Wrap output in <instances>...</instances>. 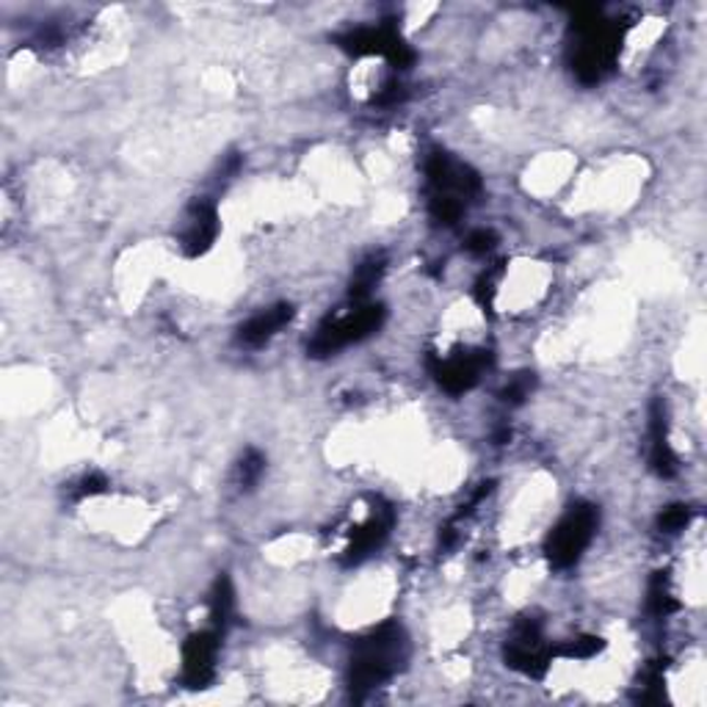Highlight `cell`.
Listing matches in <instances>:
<instances>
[{
    "label": "cell",
    "mask_w": 707,
    "mask_h": 707,
    "mask_svg": "<svg viewBox=\"0 0 707 707\" xmlns=\"http://www.w3.org/2000/svg\"><path fill=\"white\" fill-rule=\"evenodd\" d=\"M407 658V635L396 622L382 624L365 635L351 655V694L360 699L368 691L390 680Z\"/></svg>",
    "instance_id": "cell-1"
},
{
    "label": "cell",
    "mask_w": 707,
    "mask_h": 707,
    "mask_svg": "<svg viewBox=\"0 0 707 707\" xmlns=\"http://www.w3.org/2000/svg\"><path fill=\"white\" fill-rule=\"evenodd\" d=\"M575 55H572V70L583 84H597L611 73L619 55V30L597 12H586L575 20Z\"/></svg>",
    "instance_id": "cell-2"
},
{
    "label": "cell",
    "mask_w": 707,
    "mask_h": 707,
    "mask_svg": "<svg viewBox=\"0 0 707 707\" xmlns=\"http://www.w3.org/2000/svg\"><path fill=\"white\" fill-rule=\"evenodd\" d=\"M384 315L387 312H384L382 305H360L351 312L326 318L324 324L318 326L307 351L312 357H330V354L340 351V348L351 346V343L365 340V337H371L384 324Z\"/></svg>",
    "instance_id": "cell-3"
},
{
    "label": "cell",
    "mask_w": 707,
    "mask_h": 707,
    "mask_svg": "<svg viewBox=\"0 0 707 707\" xmlns=\"http://www.w3.org/2000/svg\"><path fill=\"white\" fill-rule=\"evenodd\" d=\"M597 525L599 511L594 509V506H572V509L561 517V522L553 528L550 536H547L545 553L553 567H558V570L572 567V563L583 556V550L592 545L594 534H597Z\"/></svg>",
    "instance_id": "cell-4"
},
{
    "label": "cell",
    "mask_w": 707,
    "mask_h": 707,
    "mask_svg": "<svg viewBox=\"0 0 707 707\" xmlns=\"http://www.w3.org/2000/svg\"><path fill=\"white\" fill-rule=\"evenodd\" d=\"M337 45L351 55H382V59H387L398 70H407L414 61V53L393 25L354 28L348 34H343V37H337Z\"/></svg>",
    "instance_id": "cell-5"
},
{
    "label": "cell",
    "mask_w": 707,
    "mask_h": 707,
    "mask_svg": "<svg viewBox=\"0 0 707 707\" xmlns=\"http://www.w3.org/2000/svg\"><path fill=\"white\" fill-rule=\"evenodd\" d=\"M550 658L553 649H547L539 624L534 619H522L506 644V660L511 669L522 671L528 678H542L550 666Z\"/></svg>",
    "instance_id": "cell-6"
},
{
    "label": "cell",
    "mask_w": 707,
    "mask_h": 707,
    "mask_svg": "<svg viewBox=\"0 0 707 707\" xmlns=\"http://www.w3.org/2000/svg\"><path fill=\"white\" fill-rule=\"evenodd\" d=\"M489 365V357L486 351H473V354H454V357H432L429 360V368H432L434 379L443 390L448 393H468L470 387H475L481 379V371Z\"/></svg>",
    "instance_id": "cell-7"
},
{
    "label": "cell",
    "mask_w": 707,
    "mask_h": 707,
    "mask_svg": "<svg viewBox=\"0 0 707 707\" xmlns=\"http://www.w3.org/2000/svg\"><path fill=\"white\" fill-rule=\"evenodd\" d=\"M219 655V633H194L183 647V683L188 689H204L216 674Z\"/></svg>",
    "instance_id": "cell-8"
},
{
    "label": "cell",
    "mask_w": 707,
    "mask_h": 707,
    "mask_svg": "<svg viewBox=\"0 0 707 707\" xmlns=\"http://www.w3.org/2000/svg\"><path fill=\"white\" fill-rule=\"evenodd\" d=\"M219 238V213L216 208L204 199H197L191 208L186 210L181 230V246L188 258H202L210 246Z\"/></svg>",
    "instance_id": "cell-9"
},
{
    "label": "cell",
    "mask_w": 707,
    "mask_h": 707,
    "mask_svg": "<svg viewBox=\"0 0 707 707\" xmlns=\"http://www.w3.org/2000/svg\"><path fill=\"white\" fill-rule=\"evenodd\" d=\"M390 528H393V511L390 509H376V511H373V514L368 517V520L362 522V525H357L351 531V542H348L343 561H346V563H360L362 558L371 556V553L376 550V547L382 545L384 539H387Z\"/></svg>",
    "instance_id": "cell-10"
},
{
    "label": "cell",
    "mask_w": 707,
    "mask_h": 707,
    "mask_svg": "<svg viewBox=\"0 0 707 707\" xmlns=\"http://www.w3.org/2000/svg\"><path fill=\"white\" fill-rule=\"evenodd\" d=\"M649 462H653V470L660 479H671L678 473V456H674L669 443L663 401H655L653 412H649Z\"/></svg>",
    "instance_id": "cell-11"
},
{
    "label": "cell",
    "mask_w": 707,
    "mask_h": 707,
    "mask_svg": "<svg viewBox=\"0 0 707 707\" xmlns=\"http://www.w3.org/2000/svg\"><path fill=\"white\" fill-rule=\"evenodd\" d=\"M290 318H294V307L290 305L269 307V310L258 312V315H252L244 326H240L238 332L240 343H246V346H263V343L271 340L282 326L290 324Z\"/></svg>",
    "instance_id": "cell-12"
},
{
    "label": "cell",
    "mask_w": 707,
    "mask_h": 707,
    "mask_svg": "<svg viewBox=\"0 0 707 707\" xmlns=\"http://www.w3.org/2000/svg\"><path fill=\"white\" fill-rule=\"evenodd\" d=\"M235 608V592L230 578H219L216 586H213V594H210V619H213V630H224L230 624V617H233Z\"/></svg>",
    "instance_id": "cell-13"
},
{
    "label": "cell",
    "mask_w": 707,
    "mask_h": 707,
    "mask_svg": "<svg viewBox=\"0 0 707 707\" xmlns=\"http://www.w3.org/2000/svg\"><path fill=\"white\" fill-rule=\"evenodd\" d=\"M647 606L655 617H669V613L678 611V597L671 592V583L666 578V572H655V578L649 581L647 588Z\"/></svg>",
    "instance_id": "cell-14"
},
{
    "label": "cell",
    "mask_w": 707,
    "mask_h": 707,
    "mask_svg": "<svg viewBox=\"0 0 707 707\" xmlns=\"http://www.w3.org/2000/svg\"><path fill=\"white\" fill-rule=\"evenodd\" d=\"M384 269H387V265H384V258H376V255L368 258L365 263L357 265V271H354L351 276V299L354 301L365 299V296L376 288V282L382 280Z\"/></svg>",
    "instance_id": "cell-15"
},
{
    "label": "cell",
    "mask_w": 707,
    "mask_h": 707,
    "mask_svg": "<svg viewBox=\"0 0 707 707\" xmlns=\"http://www.w3.org/2000/svg\"><path fill=\"white\" fill-rule=\"evenodd\" d=\"M265 470V459L260 450H246L238 462V484L240 489H252Z\"/></svg>",
    "instance_id": "cell-16"
},
{
    "label": "cell",
    "mask_w": 707,
    "mask_h": 707,
    "mask_svg": "<svg viewBox=\"0 0 707 707\" xmlns=\"http://www.w3.org/2000/svg\"><path fill=\"white\" fill-rule=\"evenodd\" d=\"M691 522V509L689 506H669V509L660 511L658 528L663 534H680L685 531V525Z\"/></svg>",
    "instance_id": "cell-17"
},
{
    "label": "cell",
    "mask_w": 707,
    "mask_h": 707,
    "mask_svg": "<svg viewBox=\"0 0 707 707\" xmlns=\"http://www.w3.org/2000/svg\"><path fill=\"white\" fill-rule=\"evenodd\" d=\"M603 649V638H594V635H583V638H575V642L563 644L558 649V655H567V658H592Z\"/></svg>",
    "instance_id": "cell-18"
},
{
    "label": "cell",
    "mask_w": 707,
    "mask_h": 707,
    "mask_svg": "<svg viewBox=\"0 0 707 707\" xmlns=\"http://www.w3.org/2000/svg\"><path fill=\"white\" fill-rule=\"evenodd\" d=\"M531 390H534V373H520V376H514L509 384H506L504 401L506 404H522Z\"/></svg>",
    "instance_id": "cell-19"
},
{
    "label": "cell",
    "mask_w": 707,
    "mask_h": 707,
    "mask_svg": "<svg viewBox=\"0 0 707 707\" xmlns=\"http://www.w3.org/2000/svg\"><path fill=\"white\" fill-rule=\"evenodd\" d=\"M106 489H109V481L102 479L100 473H91L80 479L78 489H75V498H95V495H100V492Z\"/></svg>",
    "instance_id": "cell-20"
},
{
    "label": "cell",
    "mask_w": 707,
    "mask_h": 707,
    "mask_svg": "<svg viewBox=\"0 0 707 707\" xmlns=\"http://www.w3.org/2000/svg\"><path fill=\"white\" fill-rule=\"evenodd\" d=\"M495 244H498V235L492 233V230H475L468 238V249L473 255H486Z\"/></svg>",
    "instance_id": "cell-21"
}]
</instances>
